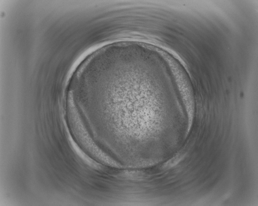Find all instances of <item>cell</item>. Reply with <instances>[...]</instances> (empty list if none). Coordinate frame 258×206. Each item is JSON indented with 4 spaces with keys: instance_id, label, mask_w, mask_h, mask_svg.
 I'll return each mask as SVG.
<instances>
[{
    "instance_id": "1",
    "label": "cell",
    "mask_w": 258,
    "mask_h": 206,
    "mask_svg": "<svg viewBox=\"0 0 258 206\" xmlns=\"http://www.w3.org/2000/svg\"><path fill=\"white\" fill-rule=\"evenodd\" d=\"M183 156L184 155H177L174 158H172L169 161L167 162L166 165V167L170 168L175 166L181 160L182 158H183Z\"/></svg>"
}]
</instances>
